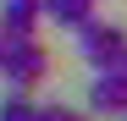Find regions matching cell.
Instances as JSON below:
<instances>
[{
    "label": "cell",
    "mask_w": 127,
    "mask_h": 121,
    "mask_svg": "<svg viewBox=\"0 0 127 121\" xmlns=\"http://www.w3.org/2000/svg\"><path fill=\"white\" fill-rule=\"evenodd\" d=\"M0 77L11 88H39L50 77V50L33 33H6L0 39Z\"/></svg>",
    "instance_id": "6da1fadb"
},
{
    "label": "cell",
    "mask_w": 127,
    "mask_h": 121,
    "mask_svg": "<svg viewBox=\"0 0 127 121\" xmlns=\"http://www.w3.org/2000/svg\"><path fill=\"white\" fill-rule=\"evenodd\" d=\"M77 33V55L89 60V66H111V60L127 50V28H116V22H99V17H89L83 28H72Z\"/></svg>",
    "instance_id": "7a4b0ae2"
},
{
    "label": "cell",
    "mask_w": 127,
    "mask_h": 121,
    "mask_svg": "<svg viewBox=\"0 0 127 121\" xmlns=\"http://www.w3.org/2000/svg\"><path fill=\"white\" fill-rule=\"evenodd\" d=\"M89 110H94V116H127V77H122L116 66H94Z\"/></svg>",
    "instance_id": "3957f363"
},
{
    "label": "cell",
    "mask_w": 127,
    "mask_h": 121,
    "mask_svg": "<svg viewBox=\"0 0 127 121\" xmlns=\"http://www.w3.org/2000/svg\"><path fill=\"white\" fill-rule=\"evenodd\" d=\"M44 17V0H0V33H33Z\"/></svg>",
    "instance_id": "277c9868"
},
{
    "label": "cell",
    "mask_w": 127,
    "mask_h": 121,
    "mask_svg": "<svg viewBox=\"0 0 127 121\" xmlns=\"http://www.w3.org/2000/svg\"><path fill=\"white\" fill-rule=\"evenodd\" d=\"M44 17H50V22L55 28H83V22H89V17H94V0H44Z\"/></svg>",
    "instance_id": "5b68a950"
},
{
    "label": "cell",
    "mask_w": 127,
    "mask_h": 121,
    "mask_svg": "<svg viewBox=\"0 0 127 121\" xmlns=\"http://www.w3.org/2000/svg\"><path fill=\"white\" fill-rule=\"evenodd\" d=\"M28 94H33V88H11L6 99H0V116H33L39 105H33V99H28Z\"/></svg>",
    "instance_id": "8992f818"
},
{
    "label": "cell",
    "mask_w": 127,
    "mask_h": 121,
    "mask_svg": "<svg viewBox=\"0 0 127 121\" xmlns=\"http://www.w3.org/2000/svg\"><path fill=\"white\" fill-rule=\"evenodd\" d=\"M111 66H116V72H122V77H127V50H122V55H116V60H111Z\"/></svg>",
    "instance_id": "52a82bcc"
},
{
    "label": "cell",
    "mask_w": 127,
    "mask_h": 121,
    "mask_svg": "<svg viewBox=\"0 0 127 121\" xmlns=\"http://www.w3.org/2000/svg\"><path fill=\"white\" fill-rule=\"evenodd\" d=\"M0 39H6V33H0Z\"/></svg>",
    "instance_id": "ba28073f"
}]
</instances>
